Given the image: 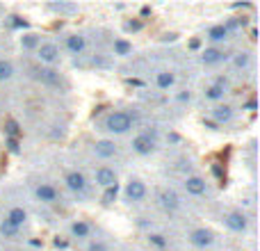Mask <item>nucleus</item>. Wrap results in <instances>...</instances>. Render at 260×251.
I'll return each mask as SVG.
<instances>
[{"label": "nucleus", "mask_w": 260, "mask_h": 251, "mask_svg": "<svg viewBox=\"0 0 260 251\" xmlns=\"http://www.w3.org/2000/svg\"><path fill=\"white\" fill-rule=\"evenodd\" d=\"M231 32L226 30V25H212L210 30H208V39L212 41V44H221V41L229 39Z\"/></svg>", "instance_id": "f3484780"}, {"label": "nucleus", "mask_w": 260, "mask_h": 251, "mask_svg": "<svg viewBox=\"0 0 260 251\" xmlns=\"http://www.w3.org/2000/svg\"><path fill=\"white\" fill-rule=\"evenodd\" d=\"M199 46H201V41H199V39H192V41H189V48H199Z\"/></svg>", "instance_id": "e433bc0d"}, {"label": "nucleus", "mask_w": 260, "mask_h": 251, "mask_svg": "<svg viewBox=\"0 0 260 251\" xmlns=\"http://www.w3.org/2000/svg\"><path fill=\"white\" fill-rule=\"evenodd\" d=\"M212 119H215L217 123H229L231 119H233V108H231V105H215V108H212Z\"/></svg>", "instance_id": "2eb2a0df"}, {"label": "nucleus", "mask_w": 260, "mask_h": 251, "mask_svg": "<svg viewBox=\"0 0 260 251\" xmlns=\"http://www.w3.org/2000/svg\"><path fill=\"white\" fill-rule=\"evenodd\" d=\"M18 231H21V229H16V226H14L9 219H3V222H0V233H3L5 238L16 240V238H18Z\"/></svg>", "instance_id": "5701e85b"}, {"label": "nucleus", "mask_w": 260, "mask_h": 251, "mask_svg": "<svg viewBox=\"0 0 260 251\" xmlns=\"http://www.w3.org/2000/svg\"><path fill=\"white\" fill-rule=\"evenodd\" d=\"M55 247H57V249H67L69 247V242H67V240H55Z\"/></svg>", "instance_id": "c9c22d12"}, {"label": "nucleus", "mask_w": 260, "mask_h": 251, "mask_svg": "<svg viewBox=\"0 0 260 251\" xmlns=\"http://www.w3.org/2000/svg\"><path fill=\"white\" fill-rule=\"evenodd\" d=\"M133 121L135 119L130 117V112L117 110V112L108 114V119H105V130H108V133H114V135H126L128 130L133 128Z\"/></svg>", "instance_id": "f257e3e1"}, {"label": "nucleus", "mask_w": 260, "mask_h": 251, "mask_svg": "<svg viewBox=\"0 0 260 251\" xmlns=\"http://www.w3.org/2000/svg\"><path fill=\"white\" fill-rule=\"evenodd\" d=\"M144 197H146V185H144L139 178L128 180V185H126V199H128V201L130 203H137V201H142Z\"/></svg>", "instance_id": "39448f33"}, {"label": "nucleus", "mask_w": 260, "mask_h": 251, "mask_svg": "<svg viewBox=\"0 0 260 251\" xmlns=\"http://www.w3.org/2000/svg\"><path fill=\"white\" fill-rule=\"evenodd\" d=\"M117 194H119V185H114V187H108L103 192V203H114V201H117Z\"/></svg>", "instance_id": "bb28decb"}, {"label": "nucleus", "mask_w": 260, "mask_h": 251, "mask_svg": "<svg viewBox=\"0 0 260 251\" xmlns=\"http://www.w3.org/2000/svg\"><path fill=\"white\" fill-rule=\"evenodd\" d=\"M9 27H27V23L25 21H21L18 16H9Z\"/></svg>", "instance_id": "7c9ffc66"}, {"label": "nucleus", "mask_w": 260, "mask_h": 251, "mask_svg": "<svg viewBox=\"0 0 260 251\" xmlns=\"http://www.w3.org/2000/svg\"><path fill=\"white\" fill-rule=\"evenodd\" d=\"M185 190H187V194H192V197H203L208 185L201 176H187V178H185Z\"/></svg>", "instance_id": "9d476101"}, {"label": "nucleus", "mask_w": 260, "mask_h": 251, "mask_svg": "<svg viewBox=\"0 0 260 251\" xmlns=\"http://www.w3.org/2000/svg\"><path fill=\"white\" fill-rule=\"evenodd\" d=\"M5 219H9L14 226H16V229H21V226L25 224V219H27V212L23 210V208L16 206V208H12V210L7 212V217H5Z\"/></svg>", "instance_id": "a211bd4d"}, {"label": "nucleus", "mask_w": 260, "mask_h": 251, "mask_svg": "<svg viewBox=\"0 0 260 251\" xmlns=\"http://www.w3.org/2000/svg\"><path fill=\"white\" fill-rule=\"evenodd\" d=\"M142 27H144L142 21H128V23H126V30H128V32H139Z\"/></svg>", "instance_id": "c756f323"}, {"label": "nucleus", "mask_w": 260, "mask_h": 251, "mask_svg": "<svg viewBox=\"0 0 260 251\" xmlns=\"http://www.w3.org/2000/svg\"><path fill=\"white\" fill-rule=\"evenodd\" d=\"M189 99H192V94H189V91H180V94H178L180 103H185V101H189Z\"/></svg>", "instance_id": "f704fd0d"}, {"label": "nucleus", "mask_w": 260, "mask_h": 251, "mask_svg": "<svg viewBox=\"0 0 260 251\" xmlns=\"http://www.w3.org/2000/svg\"><path fill=\"white\" fill-rule=\"evenodd\" d=\"M224 222H226V226H229L233 233H244L247 231V226H249V222H247V217L242 215V212H229V215L224 217Z\"/></svg>", "instance_id": "6e6552de"}, {"label": "nucleus", "mask_w": 260, "mask_h": 251, "mask_svg": "<svg viewBox=\"0 0 260 251\" xmlns=\"http://www.w3.org/2000/svg\"><path fill=\"white\" fill-rule=\"evenodd\" d=\"M94 153L101 158V160H110V158L117 155V144L110 142V139H101V142H96Z\"/></svg>", "instance_id": "f8f14e48"}, {"label": "nucleus", "mask_w": 260, "mask_h": 251, "mask_svg": "<svg viewBox=\"0 0 260 251\" xmlns=\"http://www.w3.org/2000/svg\"><path fill=\"white\" fill-rule=\"evenodd\" d=\"M203 94H206V99H208V101H215V103H217V101L224 99L226 87H224V85H217V82H215V85H210L206 91H203Z\"/></svg>", "instance_id": "4be33fe9"}, {"label": "nucleus", "mask_w": 260, "mask_h": 251, "mask_svg": "<svg viewBox=\"0 0 260 251\" xmlns=\"http://www.w3.org/2000/svg\"><path fill=\"white\" fill-rule=\"evenodd\" d=\"M89 233H91V226L87 224L85 219H76L71 224V235L73 238H89Z\"/></svg>", "instance_id": "6ab92c4d"}, {"label": "nucleus", "mask_w": 260, "mask_h": 251, "mask_svg": "<svg viewBox=\"0 0 260 251\" xmlns=\"http://www.w3.org/2000/svg\"><path fill=\"white\" fill-rule=\"evenodd\" d=\"M7 148H9L12 153H18V139H9V137H7Z\"/></svg>", "instance_id": "2f4dec72"}, {"label": "nucleus", "mask_w": 260, "mask_h": 251, "mask_svg": "<svg viewBox=\"0 0 260 251\" xmlns=\"http://www.w3.org/2000/svg\"><path fill=\"white\" fill-rule=\"evenodd\" d=\"M39 78H41V82L44 85H48V87H59V82H62V78H59V73L55 71V69H41L39 71Z\"/></svg>", "instance_id": "dca6fc26"}, {"label": "nucleus", "mask_w": 260, "mask_h": 251, "mask_svg": "<svg viewBox=\"0 0 260 251\" xmlns=\"http://www.w3.org/2000/svg\"><path fill=\"white\" fill-rule=\"evenodd\" d=\"M87 251H108V247H105V244H101V242H91Z\"/></svg>", "instance_id": "473e14b6"}, {"label": "nucleus", "mask_w": 260, "mask_h": 251, "mask_svg": "<svg viewBox=\"0 0 260 251\" xmlns=\"http://www.w3.org/2000/svg\"><path fill=\"white\" fill-rule=\"evenodd\" d=\"M37 59L39 62H44V64H55V62H59V48H57V44H41L39 48H37Z\"/></svg>", "instance_id": "20e7f679"}, {"label": "nucleus", "mask_w": 260, "mask_h": 251, "mask_svg": "<svg viewBox=\"0 0 260 251\" xmlns=\"http://www.w3.org/2000/svg\"><path fill=\"white\" fill-rule=\"evenodd\" d=\"M96 183L103 190L114 187V185H117V171H114L112 167H99V169H96Z\"/></svg>", "instance_id": "0eeeda50"}, {"label": "nucleus", "mask_w": 260, "mask_h": 251, "mask_svg": "<svg viewBox=\"0 0 260 251\" xmlns=\"http://www.w3.org/2000/svg\"><path fill=\"white\" fill-rule=\"evenodd\" d=\"M21 48L23 50H37L39 48V35H35V32H25V35L21 37Z\"/></svg>", "instance_id": "412c9836"}, {"label": "nucleus", "mask_w": 260, "mask_h": 251, "mask_svg": "<svg viewBox=\"0 0 260 251\" xmlns=\"http://www.w3.org/2000/svg\"><path fill=\"white\" fill-rule=\"evenodd\" d=\"M64 46H67V50L71 55H82L85 53V48H87V41H85V37L82 35H69Z\"/></svg>", "instance_id": "4468645a"}, {"label": "nucleus", "mask_w": 260, "mask_h": 251, "mask_svg": "<svg viewBox=\"0 0 260 251\" xmlns=\"http://www.w3.org/2000/svg\"><path fill=\"white\" fill-rule=\"evenodd\" d=\"M189 242L199 249H206L215 242V235H212V231H208V229H197L189 233Z\"/></svg>", "instance_id": "423d86ee"}, {"label": "nucleus", "mask_w": 260, "mask_h": 251, "mask_svg": "<svg viewBox=\"0 0 260 251\" xmlns=\"http://www.w3.org/2000/svg\"><path fill=\"white\" fill-rule=\"evenodd\" d=\"M112 48H114V55H119V57H126V55L133 53V44L126 39H117Z\"/></svg>", "instance_id": "b1692460"}, {"label": "nucleus", "mask_w": 260, "mask_h": 251, "mask_svg": "<svg viewBox=\"0 0 260 251\" xmlns=\"http://www.w3.org/2000/svg\"><path fill=\"white\" fill-rule=\"evenodd\" d=\"M130 146H133V151L137 153V155H151V153L155 151V139L144 133V135H137Z\"/></svg>", "instance_id": "f03ea898"}, {"label": "nucleus", "mask_w": 260, "mask_h": 251, "mask_svg": "<svg viewBox=\"0 0 260 251\" xmlns=\"http://www.w3.org/2000/svg\"><path fill=\"white\" fill-rule=\"evenodd\" d=\"M12 76H14V64L9 59H0V82L9 80Z\"/></svg>", "instance_id": "393cba45"}, {"label": "nucleus", "mask_w": 260, "mask_h": 251, "mask_svg": "<svg viewBox=\"0 0 260 251\" xmlns=\"http://www.w3.org/2000/svg\"><path fill=\"white\" fill-rule=\"evenodd\" d=\"M174 82H176V76L171 71H160L155 76V85H157V89H171L174 87Z\"/></svg>", "instance_id": "aec40b11"}, {"label": "nucleus", "mask_w": 260, "mask_h": 251, "mask_svg": "<svg viewBox=\"0 0 260 251\" xmlns=\"http://www.w3.org/2000/svg\"><path fill=\"white\" fill-rule=\"evenodd\" d=\"M35 194H37V199H39L41 203H57V190H55L53 185H48V183L37 185Z\"/></svg>", "instance_id": "ddd939ff"}, {"label": "nucleus", "mask_w": 260, "mask_h": 251, "mask_svg": "<svg viewBox=\"0 0 260 251\" xmlns=\"http://www.w3.org/2000/svg\"><path fill=\"white\" fill-rule=\"evenodd\" d=\"M226 59V53L221 48H217V46H212V48H206L201 53V62L206 64V67H215V64L224 62Z\"/></svg>", "instance_id": "9b49d317"}, {"label": "nucleus", "mask_w": 260, "mask_h": 251, "mask_svg": "<svg viewBox=\"0 0 260 251\" xmlns=\"http://www.w3.org/2000/svg\"><path fill=\"white\" fill-rule=\"evenodd\" d=\"M148 242H151L153 247H157V249H165L167 247L165 235H160V233H151V235H148Z\"/></svg>", "instance_id": "cd10ccee"}, {"label": "nucleus", "mask_w": 260, "mask_h": 251, "mask_svg": "<svg viewBox=\"0 0 260 251\" xmlns=\"http://www.w3.org/2000/svg\"><path fill=\"white\" fill-rule=\"evenodd\" d=\"M244 110H249V112H253V110H256V99H249L247 103H244Z\"/></svg>", "instance_id": "72a5a7b5"}, {"label": "nucleus", "mask_w": 260, "mask_h": 251, "mask_svg": "<svg viewBox=\"0 0 260 251\" xmlns=\"http://www.w3.org/2000/svg\"><path fill=\"white\" fill-rule=\"evenodd\" d=\"M5 135H7L9 139H18V135H21V125L14 121V119L5 121Z\"/></svg>", "instance_id": "a878e982"}, {"label": "nucleus", "mask_w": 260, "mask_h": 251, "mask_svg": "<svg viewBox=\"0 0 260 251\" xmlns=\"http://www.w3.org/2000/svg\"><path fill=\"white\" fill-rule=\"evenodd\" d=\"M64 183H67V187L76 194H87V187H89L85 174H80V171H69L67 178H64Z\"/></svg>", "instance_id": "7ed1b4c3"}, {"label": "nucleus", "mask_w": 260, "mask_h": 251, "mask_svg": "<svg viewBox=\"0 0 260 251\" xmlns=\"http://www.w3.org/2000/svg\"><path fill=\"white\" fill-rule=\"evenodd\" d=\"M247 64H249V55L247 53H240L238 57H235V67H238V69L247 67Z\"/></svg>", "instance_id": "c85d7f7f"}, {"label": "nucleus", "mask_w": 260, "mask_h": 251, "mask_svg": "<svg viewBox=\"0 0 260 251\" xmlns=\"http://www.w3.org/2000/svg\"><path fill=\"white\" fill-rule=\"evenodd\" d=\"M157 201H160V206L169 212H174L180 208V197L174 192V190H162V192L157 194Z\"/></svg>", "instance_id": "1a4fd4ad"}]
</instances>
